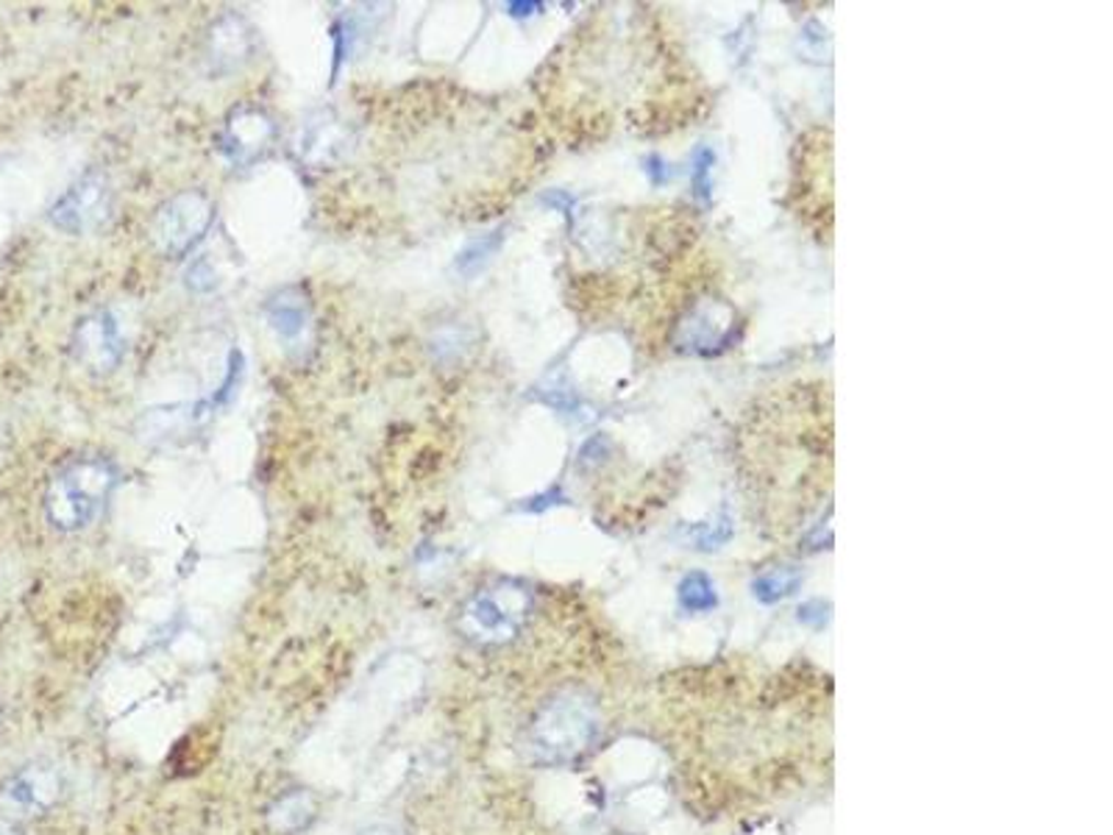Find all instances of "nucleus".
I'll list each match as a JSON object with an SVG mask.
<instances>
[{
	"instance_id": "f257e3e1",
	"label": "nucleus",
	"mask_w": 1113,
	"mask_h": 835,
	"mask_svg": "<svg viewBox=\"0 0 1113 835\" xmlns=\"http://www.w3.org/2000/svg\"><path fill=\"white\" fill-rule=\"evenodd\" d=\"M735 462L752 496L783 479L796 499L830 493L832 396L825 381H794L754 401L735 437Z\"/></svg>"
},
{
	"instance_id": "f03ea898",
	"label": "nucleus",
	"mask_w": 1113,
	"mask_h": 835,
	"mask_svg": "<svg viewBox=\"0 0 1113 835\" xmlns=\"http://www.w3.org/2000/svg\"><path fill=\"white\" fill-rule=\"evenodd\" d=\"M597 733V702L582 690H563L537 710L530 727V752L537 763L560 766L588 752Z\"/></svg>"
},
{
	"instance_id": "7ed1b4c3",
	"label": "nucleus",
	"mask_w": 1113,
	"mask_h": 835,
	"mask_svg": "<svg viewBox=\"0 0 1113 835\" xmlns=\"http://www.w3.org/2000/svg\"><path fill=\"white\" fill-rule=\"evenodd\" d=\"M117 484V468L103 457H79L50 479L45 513L61 533H76L92 524Z\"/></svg>"
},
{
	"instance_id": "20e7f679",
	"label": "nucleus",
	"mask_w": 1113,
	"mask_h": 835,
	"mask_svg": "<svg viewBox=\"0 0 1113 835\" xmlns=\"http://www.w3.org/2000/svg\"><path fill=\"white\" fill-rule=\"evenodd\" d=\"M535 607L530 587L518 580H499L479 587L457 613V630L476 647H501L521 636Z\"/></svg>"
},
{
	"instance_id": "39448f33",
	"label": "nucleus",
	"mask_w": 1113,
	"mask_h": 835,
	"mask_svg": "<svg viewBox=\"0 0 1113 835\" xmlns=\"http://www.w3.org/2000/svg\"><path fill=\"white\" fill-rule=\"evenodd\" d=\"M215 224V204L201 190H181L164 201L151 220V240L159 254L168 260H181L204 240L209 226Z\"/></svg>"
},
{
	"instance_id": "423d86ee",
	"label": "nucleus",
	"mask_w": 1113,
	"mask_h": 835,
	"mask_svg": "<svg viewBox=\"0 0 1113 835\" xmlns=\"http://www.w3.org/2000/svg\"><path fill=\"white\" fill-rule=\"evenodd\" d=\"M799 153L802 162L796 164V179H794V195H799V215H805V220H816V231L821 237L830 235V220H832V195H830V131L825 128H816V131L807 134L805 139H799Z\"/></svg>"
},
{
	"instance_id": "0eeeda50",
	"label": "nucleus",
	"mask_w": 1113,
	"mask_h": 835,
	"mask_svg": "<svg viewBox=\"0 0 1113 835\" xmlns=\"http://www.w3.org/2000/svg\"><path fill=\"white\" fill-rule=\"evenodd\" d=\"M112 204H115V190L103 173L92 170L72 184L65 195H59V201L50 206L48 218L56 229L81 237L106 224L109 215H112Z\"/></svg>"
},
{
	"instance_id": "6e6552de",
	"label": "nucleus",
	"mask_w": 1113,
	"mask_h": 835,
	"mask_svg": "<svg viewBox=\"0 0 1113 835\" xmlns=\"http://www.w3.org/2000/svg\"><path fill=\"white\" fill-rule=\"evenodd\" d=\"M126 340H123L121 323L109 309H98L92 316L81 318L72 332V357L84 365V370L95 376H106L123 363Z\"/></svg>"
},
{
	"instance_id": "1a4fd4ad",
	"label": "nucleus",
	"mask_w": 1113,
	"mask_h": 835,
	"mask_svg": "<svg viewBox=\"0 0 1113 835\" xmlns=\"http://www.w3.org/2000/svg\"><path fill=\"white\" fill-rule=\"evenodd\" d=\"M273 137H276V126H273L271 117L262 110L246 106V110H237L223 126L220 153L237 168H246V164H253L257 159L265 157Z\"/></svg>"
},
{
	"instance_id": "9d476101",
	"label": "nucleus",
	"mask_w": 1113,
	"mask_h": 835,
	"mask_svg": "<svg viewBox=\"0 0 1113 835\" xmlns=\"http://www.w3.org/2000/svg\"><path fill=\"white\" fill-rule=\"evenodd\" d=\"M253 48H257V37H253L251 25L240 14H223L209 31L206 59L215 73H235L251 59Z\"/></svg>"
},
{
	"instance_id": "9b49d317",
	"label": "nucleus",
	"mask_w": 1113,
	"mask_h": 835,
	"mask_svg": "<svg viewBox=\"0 0 1113 835\" xmlns=\"http://www.w3.org/2000/svg\"><path fill=\"white\" fill-rule=\"evenodd\" d=\"M351 142H354V137H351V128L343 121L320 115L302 128V134L295 139V151H298L302 162L323 168V164H334L349 157Z\"/></svg>"
},
{
	"instance_id": "f8f14e48",
	"label": "nucleus",
	"mask_w": 1113,
	"mask_h": 835,
	"mask_svg": "<svg viewBox=\"0 0 1113 835\" xmlns=\"http://www.w3.org/2000/svg\"><path fill=\"white\" fill-rule=\"evenodd\" d=\"M61 791H65V780H61L59 769H54V766H29L18 777H12V782L7 786V799L12 805L23 808V811L36 813L56 805Z\"/></svg>"
},
{
	"instance_id": "ddd939ff",
	"label": "nucleus",
	"mask_w": 1113,
	"mask_h": 835,
	"mask_svg": "<svg viewBox=\"0 0 1113 835\" xmlns=\"http://www.w3.org/2000/svg\"><path fill=\"white\" fill-rule=\"evenodd\" d=\"M265 316L273 332L279 334V340H298L304 334V329L309 327L307 296L302 290H295V287H287V290L276 293L268 301Z\"/></svg>"
},
{
	"instance_id": "4468645a",
	"label": "nucleus",
	"mask_w": 1113,
	"mask_h": 835,
	"mask_svg": "<svg viewBox=\"0 0 1113 835\" xmlns=\"http://www.w3.org/2000/svg\"><path fill=\"white\" fill-rule=\"evenodd\" d=\"M318 816V802L309 791H293L287 797H282L276 805L268 811V822L276 833L293 835L302 833L304 827L313 824V819Z\"/></svg>"
},
{
	"instance_id": "2eb2a0df",
	"label": "nucleus",
	"mask_w": 1113,
	"mask_h": 835,
	"mask_svg": "<svg viewBox=\"0 0 1113 835\" xmlns=\"http://www.w3.org/2000/svg\"><path fill=\"white\" fill-rule=\"evenodd\" d=\"M677 596H680V605L685 613H707L718 605L716 585H713L711 576L702 574V571L688 574L685 580L680 582Z\"/></svg>"
},
{
	"instance_id": "dca6fc26",
	"label": "nucleus",
	"mask_w": 1113,
	"mask_h": 835,
	"mask_svg": "<svg viewBox=\"0 0 1113 835\" xmlns=\"http://www.w3.org/2000/svg\"><path fill=\"white\" fill-rule=\"evenodd\" d=\"M802 585V571L799 569H774L769 574L758 576L752 582V591L760 602L765 605H774V602L785 599Z\"/></svg>"
},
{
	"instance_id": "f3484780",
	"label": "nucleus",
	"mask_w": 1113,
	"mask_h": 835,
	"mask_svg": "<svg viewBox=\"0 0 1113 835\" xmlns=\"http://www.w3.org/2000/svg\"><path fill=\"white\" fill-rule=\"evenodd\" d=\"M713 162H716V157H713L711 148H699L696 162H693V190H696V198H702V201L711 198Z\"/></svg>"
},
{
	"instance_id": "a211bd4d",
	"label": "nucleus",
	"mask_w": 1113,
	"mask_h": 835,
	"mask_svg": "<svg viewBox=\"0 0 1113 835\" xmlns=\"http://www.w3.org/2000/svg\"><path fill=\"white\" fill-rule=\"evenodd\" d=\"M799 621L821 627V624L827 621V605H821V602H810V605L799 607Z\"/></svg>"
},
{
	"instance_id": "6ab92c4d",
	"label": "nucleus",
	"mask_w": 1113,
	"mask_h": 835,
	"mask_svg": "<svg viewBox=\"0 0 1113 835\" xmlns=\"http://www.w3.org/2000/svg\"><path fill=\"white\" fill-rule=\"evenodd\" d=\"M365 835H396V833H390V830H374V833H365Z\"/></svg>"
}]
</instances>
